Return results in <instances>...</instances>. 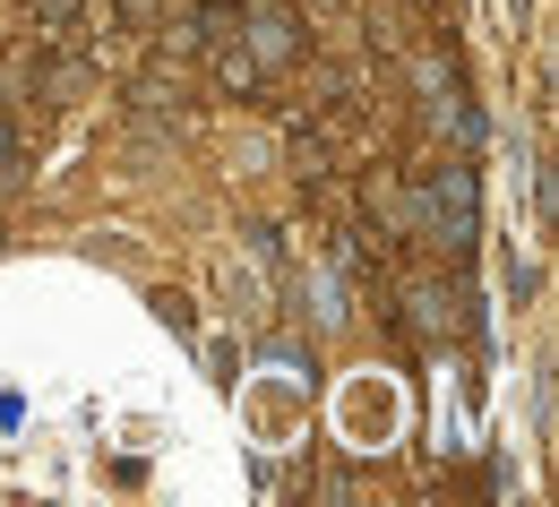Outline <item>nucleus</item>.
<instances>
[{
  "label": "nucleus",
  "instance_id": "nucleus-1",
  "mask_svg": "<svg viewBox=\"0 0 559 507\" xmlns=\"http://www.w3.org/2000/svg\"><path fill=\"white\" fill-rule=\"evenodd\" d=\"M414 198H421V241H439L448 258H465V250H474V232H483V207H474V164H439Z\"/></svg>",
  "mask_w": 559,
  "mask_h": 507
},
{
  "label": "nucleus",
  "instance_id": "nucleus-2",
  "mask_svg": "<svg viewBox=\"0 0 559 507\" xmlns=\"http://www.w3.org/2000/svg\"><path fill=\"white\" fill-rule=\"evenodd\" d=\"M241 52H250V70L259 77H284L301 70V52H310V26H301V9L293 0H241Z\"/></svg>",
  "mask_w": 559,
  "mask_h": 507
},
{
  "label": "nucleus",
  "instance_id": "nucleus-3",
  "mask_svg": "<svg viewBox=\"0 0 559 507\" xmlns=\"http://www.w3.org/2000/svg\"><path fill=\"white\" fill-rule=\"evenodd\" d=\"M405 301H414V327H421V336H465V327H474L465 285H439V276H430V285H414Z\"/></svg>",
  "mask_w": 559,
  "mask_h": 507
},
{
  "label": "nucleus",
  "instance_id": "nucleus-4",
  "mask_svg": "<svg viewBox=\"0 0 559 507\" xmlns=\"http://www.w3.org/2000/svg\"><path fill=\"white\" fill-rule=\"evenodd\" d=\"M155 9L164 0H104V17H121V26H155Z\"/></svg>",
  "mask_w": 559,
  "mask_h": 507
},
{
  "label": "nucleus",
  "instance_id": "nucleus-5",
  "mask_svg": "<svg viewBox=\"0 0 559 507\" xmlns=\"http://www.w3.org/2000/svg\"><path fill=\"white\" fill-rule=\"evenodd\" d=\"M17 138H26V130H17V121H9V104H0V164L17 155Z\"/></svg>",
  "mask_w": 559,
  "mask_h": 507
}]
</instances>
